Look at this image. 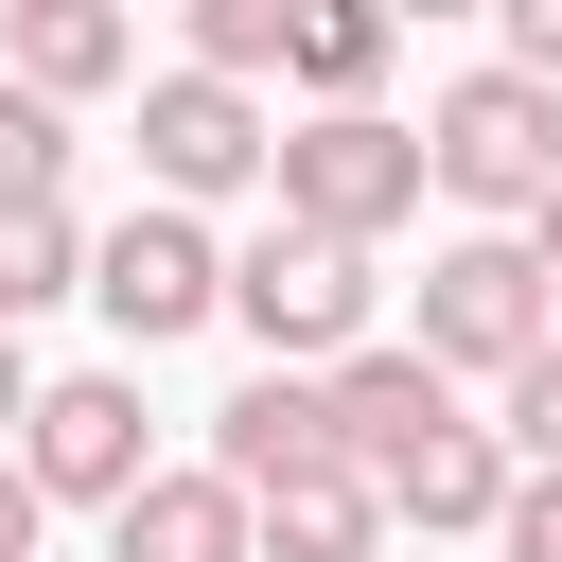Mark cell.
<instances>
[{
    "instance_id": "3957f363",
    "label": "cell",
    "mask_w": 562,
    "mask_h": 562,
    "mask_svg": "<svg viewBox=\"0 0 562 562\" xmlns=\"http://www.w3.org/2000/svg\"><path fill=\"white\" fill-rule=\"evenodd\" d=\"M544 334H562V299H544V263H527V228H457V246L422 263V369H439V386H457V369L509 386Z\"/></svg>"
},
{
    "instance_id": "7c38bea8",
    "label": "cell",
    "mask_w": 562,
    "mask_h": 562,
    "mask_svg": "<svg viewBox=\"0 0 562 562\" xmlns=\"http://www.w3.org/2000/svg\"><path fill=\"white\" fill-rule=\"evenodd\" d=\"M509 492H527L509 439H492V422H439V439L386 474V527H509Z\"/></svg>"
},
{
    "instance_id": "9c48e42d",
    "label": "cell",
    "mask_w": 562,
    "mask_h": 562,
    "mask_svg": "<svg viewBox=\"0 0 562 562\" xmlns=\"http://www.w3.org/2000/svg\"><path fill=\"white\" fill-rule=\"evenodd\" d=\"M316 386H334V457H351L369 492H386V474H404V457L457 422V386H439L422 351H351V369H316Z\"/></svg>"
},
{
    "instance_id": "ba28073f",
    "label": "cell",
    "mask_w": 562,
    "mask_h": 562,
    "mask_svg": "<svg viewBox=\"0 0 562 562\" xmlns=\"http://www.w3.org/2000/svg\"><path fill=\"white\" fill-rule=\"evenodd\" d=\"M211 474H228L246 509H263V492H299V474H351V457H334V386H316V369L228 386V404H211Z\"/></svg>"
},
{
    "instance_id": "9a60e30c",
    "label": "cell",
    "mask_w": 562,
    "mask_h": 562,
    "mask_svg": "<svg viewBox=\"0 0 562 562\" xmlns=\"http://www.w3.org/2000/svg\"><path fill=\"white\" fill-rule=\"evenodd\" d=\"M281 53H299V0H193V53H176V70L246 88V70H281Z\"/></svg>"
},
{
    "instance_id": "d6986e66",
    "label": "cell",
    "mask_w": 562,
    "mask_h": 562,
    "mask_svg": "<svg viewBox=\"0 0 562 562\" xmlns=\"http://www.w3.org/2000/svg\"><path fill=\"white\" fill-rule=\"evenodd\" d=\"M492 544H509V562H562V474H527V492H509V527H492Z\"/></svg>"
},
{
    "instance_id": "44dd1931",
    "label": "cell",
    "mask_w": 562,
    "mask_h": 562,
    "mask_svg": "<svg viewBox=\"0 0 562 562\" xmlns=\"http://www.w3.org/2000/svg\"><path fill=\"white\" fill-rule=\"evenodd\" d=\"M35 509H53V492H35L18 457H0V562H35Z\"/></svg>"
},
{
    "instance_id": "7402d4cb",
    "label": "cell",
    "mask_w": 562,
    "mask_h": 562,
    "mask_svg": "<svg viewBox=\"0 0 562 562\" xmlns=\"http://www.w3.org/2000/svg\"><path fill=\"white\" fill-rule=\"evenodd\" d=\"M527 263H544V299H562V193H544V211H527Z\"/></svg>"
},
{
    "instance_id": "2e32d148",
    "label": "cell",
    "mask_w": 562,
    "mask_h": 562,
    "mask_svg": "<svg viewBox=\"0 0 562 562\" xmlns=\"http://www.w3.org/2000/svg\"><path fill=\"white\" fill-rule=\"evenodd\" d=\"M0 211H70V105L0 88Z\"/></svg>"
},
{
    "instance_id": "5bb4252c",
    "label": "cell",
    "mask_w": 562,
    "mask_h": 562,
    "mask_svg": "<svg viewBox=\"0 0 562 562\" xmlns=\"http://www.w3.org/2000/svg\"><path fill=\"white\" fill-rule=\"evenodd\" d=\"M35 299H88V228H70V211H0V334H18Z\"/></svg>"
},
{
    "instance_id": "7a4b0ae2",
    "label": "cell",
    "mask_w": 562,
    "mask_h": 562,
    "mask_svg": "<svg viewBox=\"0 0 562 562\" xmlns=\"http://www.w3.org/2000/svg\"><path fill=\"white\" fill-rule=\"evenodd\" d=\"M281 228H316V246H386L439 176H422V123H386V105H334V123H281Z\"/></svg>"
},
{
    "instance_id": "4fadbf2b",
    "label": "cell",
    "mask_w": 562,
    "mask_h": 562,
    "mask_svg": "<svg viewBox=\"0 0 562 562\" xmlns=\"http://www.w3.org/2000/svg\"><path fill=\"white\" fill-rule=\"evenodd\" d=\"M246 544H263V562H369V544H386V492H369V474H299V492L246 509Z\"/></svg>"
},
{
    "instance_id": "8fae6325",
    "label": "cell",
    "mask_w": 562,
    "mask_h": 562,
    "mask_svg": "<svg viewBox=\"0 0 562 562\" xmlns=\"http://www.w3.org/2000/svg\"><path fill=\"white\" fill-rule=\"evenodd\" d=\"M105 562H263V544H246V492L193 457V474H140L105 509Z\"/></svg>"
},
{
    "instance_id": "8992f818",
    "label": "cell",
    "mask_w": 562,
    "mask_h": 562,
    "mask_svg": "<svg viewBox=\"0 0 562 562\" xmlns=\"http://www.w3.org/2000/svg\"><path fill=\"white\" fill-rule=\"evenodd\" d=\"M263 158H281V123H263L246 88H211V70H158V88H140V176H158V211L246 193Z\"/></svg>"
},
{
    "instance_id": "5b68a950",
    "label": "cell",
    "mask_w": 562,
    "mask_h": 562,
    "mask_svg": "<svg viewBox=\"0 0 562 562\" xmlns=\"http://www.w3.org/2000/svg\"><path fill=\"white\" fill-rule=\"evenodd\" d=\"M88 299H105L123 351H176L193 316H228V246H211L193 211H123V228L88 246Z\"/></svg>"
},
{
    "instance_id": "52a82bcc",
    "label": "cell",
    "mask_w": 562,
    "mask_h": 562,
    "mask_svg": "<svg viewBox=\"0 0 562 562\" xmlns=\"http://www.w3.org/2000/svg\"><path fill=\"white\" fill-rule=\"evenodd\" d=\"M18 474L35 492H70V509H123L158 457H140V386L123 369H70V386H35V422H18Z\"/></svg>"
},
{
    "instance_id": "30bf717a",
    "label": "cell",
    "mask_w": 562,
    "mask_h": 562,
    "mask_svg": "<svg viewBox=\"0 0 562 562\" xmlns=\"http://www.w3.org/2000/svg\"><path fill=\"white\" fill-rule=\"evenodd\" d=\"M140 70V35L105 18V0H18L0 18V88H35V105H88V88H123Z\"/></svg>"
},
{
    "instance_id": "277c9868",
    "label": "cell",
    "mask_w": 562,
    "mask_h": 562,
    "mask_svg": "<svg viewBox=\"0 0 562 562\" xmlns=\"http://www.w3.org/2000/svg\"><path fill=\"white\" fill-rule=\"evenodd\" d=\"M369 299H386V281H369V246H316V228H263V246L228 263V316L263 334V369H299V351H334V369H351V351H369Z\"/></svg>"
},
{
    "instance_id": "ffe728a7",
    "label": "cell",
    "mask_w": 562,
    "mask_h": 562,
    "mask_svg": "<svg viewBox=\"0 0 562 562\" xmlns=\"http://www.w3.org/2000/svg\"><path fill=\"white\" fill-rule=\"evenodd\" d=\"M509 70H527V88H562V0H509Z\"/></svg>"
},
{
    "instance_id": "e0dca14e",
    "label": "cell",
    "mask_w": 562,
    "mask_h": 562,
    "mask_svg": "<svg viewBox=\"0 0 562 562\" xmlns=\"http://www.w3.org/2000/svg\"><path fill=\"white\" fill-rule=\"evenodd\" d=\"M281 70H299V88H316V123H334V105L386 70V18H369V0H334V18H299V53H281Z\"/></svg>"
},
{
    "instance_id": "6da1fadb",
    "label": "cell",
    "mask_w": 562,
    "mask_h": 562,
    "mask_svg": "<svg viewBox=\"0 0 562 562\" xmlns=\"http://www.w3.org/2000/svg\"><path fill=\"white\" fill-rule=\"evenodd\" d=\"M422 176H439L457 211H509V228H527V211L562 193V88H527L509 53L457 70V88L422 105Z\"/></svg>"
},
{
    "instance_id": "ac0fdd59",
    "label": "cell",
    "mask_w": 562,
    "mask_h": 562,
    "mask_svg": "<svg viewBox=\"0 0 562 562\" xmlns=\"http://www.w3.org/2000/svg\"><path fill=\"white\" fill-rule=\"evenodd\" d=\"M492 439H509V474H562V334L509 369V404H492Z\"/></svg>"
},
{
    "instance_id": "603a6c76",
    "label": "cell",
    "mask_w": 562,
    "mask_h": 562,
    "mask_svg": "<svg viewBox=\"0 0 562 562\" xmlns=\"http://www.w3.org/2000/svg\"><path fill=\"white\" fill-rule=\"evenodd\" d=\"M0 422H35V369H18V334H0Z\"/></svg>"
}]
</instances>
